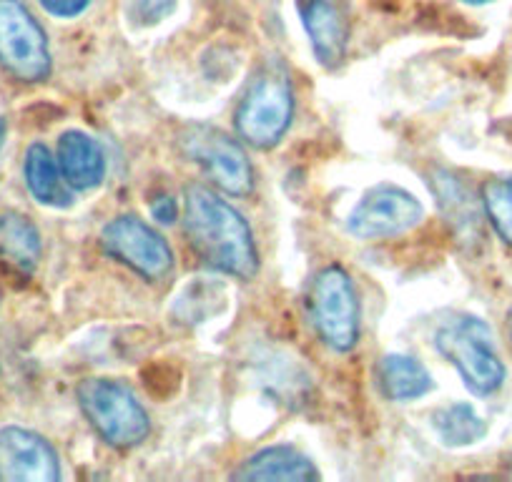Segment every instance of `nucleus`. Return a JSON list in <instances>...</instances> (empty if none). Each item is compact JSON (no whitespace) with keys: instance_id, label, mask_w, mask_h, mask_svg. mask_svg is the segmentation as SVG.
Segmentation results:
<instances>
[{"instance_id":"nucleus-1","label":"nucleus","mask_w":512,"mask_h":482,"mask_svg":"<svg viewBox=\"0 0 512 482\" xmlns=\"http://www.w3.org/2000/svg\"><path fill=\"white\" fill-rule=\"evenodd\" d=\"M184 231L191 252L206 267L236 279H251L259 269L254 234L246 219L209 186H186Z\"/></svg>"},{"instance_id":"nucleus-2","label":"nucleus","mask_w":512,"mask_h":482,"mask_svg":"<svg viewBox=\"0 0 512 482\" xmlns=\"http://www.w3.org/2000/svg\"><path fill=\"white\" fill-rule=\"evenodd\" d=\"M294 88L282 63H267L251 78L236 108V131L254 149H272L292 126Z\"/></svg>"},{"instance_id":"nucleus-3","label":"nucleus","mask_w":512,"mask_h":482,"mask_svg":"<svg viewBox=\"0 0 512 482\" xmlns=\"http://www.w3.org/2000/svg\"><path fill=\"white\" fill-rule=\"evenodd\" d=\"M435 347L452 367L460 372L467 390L485 397L500 390L505 380V367L492 344L490 327L472 314H457L447 319L435 334Z\"/></svg>"},{"instance_id":"nucleus-4","label":"nucleus","mask_w":512,"mask_h":482,"mask_svg":"<svg viewBox=\"0 0 512 482\" xmlns=\"http://www.w3.org/2000/svg\"><path fill=\"white\" fill-rule=\"evenodd\" d=\"M78 405L96 435L116 450L136 447L149 437V415L123 382L83 380L78 385Z\"/></svg>"},{"instance_id":"nucleus-5","label":"nucleus","mask_w":512,"mask_h":482,"mask_svg":"<svg viewBox=\"0 0 512 482\" xmlns=\"http://www.w3.org/2000/svg\"><path fill=\"white\" fill-rule=\"evenodd\" d=\"M309 317L327 347L349 352L359 342V302L342 267H327L309 289Z\"/></svg>"},{"instance_id":"nucleus-6","label":"nucleus","mask_w":512,"mask_h":482,"mask_svg":"<svg viewBox=\"0 0 512 482\" xmlns=\"http://www.w3.org/2000/svg\"><path fill=\"white\" fill-rule=\"evenodd\" d=\"M179 146L186 159L199 164L221 191L231 196H246L254 189V171L249 156L224 131L209 124H194L181 131Z\"/></svg>"},{"instance_id":"nucleus-7","label":"nucleus","mask_w":512,"mask_h":482,"mask_svg":"<svg viewBox=\"0 0 512 482\" xmlns=\"http://www.w3.org/2000/svg\"><path fill=\"white\" fill-rule=\"evenodd\" d=\"M0 66L23 83L46 81L51 73L46 33L21 0H0Z\"/></svg>"},{"instance_id":"nucleus-8","label":"nucleus","mask_w":512,"mask_h":482,"mask_svg":"<svg viewBox=\"0 0 512 482\" xmlns=\"http://www.w3.org/2000/svg\"><path fill=\"white\" fill-rule=\"evenodd\" d=\"M101 244L108 257L126 264L149 282H159L174 267V254L164 236L156 234L139 216L123 214L108 221L101 234Z\"/></svg>"},{"instance_id":"nucleus-9","label":"nucleus","mask_w":512,"mask_h":482,"mask_svg":"<svg viewBox=\"0 0 512 482\" xmlns=\"http://www.w3.org/2000/svg\"><path fill=\"white\" fill-rule=\"evenodd\" d=\"M425 216L420 201L400 186H374L347 219V231L359 239H384L415 229Z\"/></svg>"},{"instance_id":"nucleus-10","label":"nucleus","mask_w":512,"mask_h":482,"mask_svg":"<svg viewBox=\"0 0 512 482\" xmlns=\"http://www.w3.org/2000/svg\"><path fill=\"white\" fill-rule=\"evenodd\" d=\"M0 460L18 482H56L61 477L51 442L23 427H6L0 432Z\"/></svg>"},{"instance_id":"nucleus-11","label":"nucleus","mask_w":512,"mask_h":482,"mask_svg":"<svg viewBox=\"0 0 512 482\" xmlns=\"http://www.w3.org/2000/svg\"><path fill=\"white\" fill-rule=\"evenodd\" d=\"M299 13H302V23L307 28L319 63L327 68L342 63L349 41V28L342 11L334 6L332 0H302Z\"/></svg>"},{"instance_id":"nucleus-12","label":"nucleus","mask_w":512,"mask_h":482,"mask_svg":"<svg viewBox=\"0 0 512 482\" xmlns=\"http://www.w3.org/2000/svg\"><path fill=\"white\" fill-rule=\"evenodd\" d=\"M58 166L66 184L76 191L96 189L106 176V156L98 141L83 131H66L58 141Z\"/></svg>"},{"instance_id":"nucleus-13","label":"nucleus","mask_w":512,"mask_h":482,"mask_svg":"<svg viewBox=\"0 0 512 482\" xmlns=\"http://www.w3.org/2000/svg\"><path fill=\"white\" fill-rule=\"evenodd\" d=\"M234 480H284V482H314L319 480V470L307 455L289 445L267 447L256 452L249 460L241 462L234 470Z\"/></svg>"},{"instance_id":"nucleus-14","label":"nucleus","mask_w":512,"mask_h":482,"mask_svg":"<svg viewBox=\"0 0 512 482\" xmlns=\"http://www.w3.org/2000/svg\"><path fill=\"white\" fill-rule=\"evenodd\" d=\"M0 259L23 277L36 272L41 259V234L28 216L16 211L0 216Z\"/></svg>"},{"instance_id":"nucleus-15","label":"nucleus","mask_w":512,"mask_h":482,"mask_svg":"<svg viewBox=\"0 0 512 482\" xmlns=\"http://www.w3.org/2000/svg\"><path fill=\"white\" fill-rule=\"evenodd\" d=\"M377 380L384 397L397 402L417 400V397H425L432 390L430 372L425 370L422 362L407 357V354H387L379 362Z\"/></svg>"},{"instance_id":"nucleus-16","label":"nucleus","mask_w":512,"mask_h":482,"mask_svg":"<svg viewBox=\"0 0 512 482\" xmlns=\"http://www.w3.org/2000/svg\"><path fill=\"white\" fill-rule=\"evenodd\" d=\"M26 186L36 201L46 206H68L71 194L66 189V179L61 174V166L53 159L48 146L33 144L26 154Z\"/></svg>"},{"instance_id":"nucleus-17","label":"nucleus","mask_w":512,"mask_h":482,"mask_svg":"<svg viewBox=\"0 0 512 482\" xmlns=\"http://www.w3.org/2000/svg\"><path fill=\"white\" fill-rule=\"evenodd\" d=\"M435 430L445 445L467 447L485 437L487 425L477 415L475 407L467 405V402H455V405L442 407V410L435 412Z\"/></svg>"},{"instance_id":"nucleus-18","label":"nucleus","mask_w":512,"mask_h":482,"mask_svg":"<svg viewBox=\"0 0 512 482\" xmlns=\"http://www.w3.org/2000/svg\"><path fill=\"white\" fill-rule=\"evenodd\" d=\"M482 204L502 241L512 244V179H492L482 186Z\"/></svg>"},{"instance_id":"nucleus-19","label":"nucleus","mask_w":512,"mask_h":482,"mask_svg":"<svg viewBox=\"0 0 512 482\" xmlns=\"http://www.w3.org/2000/svg\"><path fill=\"white\" fill-rule=\"evenodd\" d=\"M174 11V0H131V16L144 26L159 23Z\"/></svg>"},{"instance_id":"nucleus-20","label":"nucleus","mask_w":512,"mask_h":482,"mask_svg":"<svg viewBox=\"0 0 512 482\" xmlns=\"http://www.w3.org/2000/svg\"><path fill=\"white\" fill-rule=\"evenodd\" d=\"M88 3H91V0H41V6L56 18L81 16V13L88 8Z\"/></svg>"},{"instance_id":"nucleus-21","label":"nucleus","mask_w":512,"mask_h":482,"mask_svg":"<svg viewBox=\"0 0 512 482\" xmlns=\"http://www.w3.org/2000/svg\"><path fill=\"white\" fill-rule=\"evenodd\" d=\"M151 214H154V219L161 221V224H174L176 214H179V206H176V201L171 199V196H159V199L154 201V206H151Z\"/></svg>"},{"instance_id":"nucleus-22","label":"nucleus","mask_w":512,"mask_h":482,"mask_svg":"<svg viewBox=\"0 0 512 482\" xmlns=\"http://www.w3.org/2000/svg\"><path fill=\"white\" fill-rule=\"evenodd\" d=\"M3 141H6V124L0 121V146H3Z\"/></svg>"},{"instance_id":"nucleus-23","label":"nucleus","mask_w":512,"mask_h":482,"mask_svg":"<svg viewBox=\"0 0 512 482\" xmlns=\"http://www.w3.org/2000/svg\"><path fill=\"white\" fill-rule=\"evenodd\" d=\"M470 6H482V3H492V0H465Z\"/></svg>"},{"instance_id":"nucleus-24","label":"nucleus","mask_w":512,"mask_h":482,"mask_svg":"<svg viewBox=\"0 0 512 482\" xmlns=\"http://www.w3.org/2000/svg\"><path fill=\"white\" fill-rule=\"evenodd\" d=\"M510 334H512V312H510Z\"/></svg>"}]
</instances>
